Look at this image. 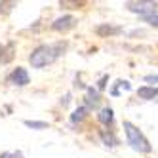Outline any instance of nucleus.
Here are the masks:
<instances>
[{
	"label": "nucleus",
	"mask_w": 158,
	"mask_h": 158,
	"mask_svg": "<svg viewBox=\"0 0 158 158\" xmlns=\"http://www.w3.org/2000/svg\"><path fill=\"white\" fill-rule=\"evenodd\" d=\"M2 53H4V48H2V44H0V59H2Z\"/></svg>",
	"instance_id": "nucleus-18"
},
{
	"label": "nucleus",
	"mask_w": 158,
	"mask_h": 158,
	"mask_svg": "<svg viewBox=\"0 0 158 158\" xmlns=\"http://www.w3.org/2000/svg\"><path fill=\"white\" fill-rule=\"evenodd\" d=\"M145 23H149L151 27H156L158 29V14H151V15H141Z\"/></svg>",
	"instance_id": "nucleus-13"
},
{
	"label": "nucleus",
	"mask_w": 158,
	"mask_h": 158,
	"mask_svg": "<svg viewBox=\"0 0 158 158\" xmlns=\"http://www.w3.org/2000/svg\"><path fill=\"white\" fill-rule=\"evenodd\" d=\"M25 126L32 130H44L48 128V122H38V120H25Z\"/></svg>",
	"instance_id": "nucleus-12"
},
{
	"label": "nucleus",
	"mask_w": 158,
	"mask_h": 158,
	"mask_svg": "<svg viewBox=\"0 0 158 158\" xmlns=\"http://www.w3.org/2000/svg\"><path fill=\"white\" fill-rule=\"evenodd\" d=\"M74 25H76V19L73 15H63V17H57L53 21L52 29L57 31V32H67V31H71Z\"/></svg>",
	"instance_id": "nucleus-4"
},
{
	"label": "nucleus",
	"mask_w": 158,
	"mask_h": 158,
	"mask_svg": "<svg viewBox=\"0 0 158 158\" xmlns=\"http://www.w3.org/2000/svg\"><path fill=\"white\" fill-rule=\"evenodd\" d=\"M101 141H103L107 147H116V145H118L116 135H114V133H110V131H107V130L101 131Z\"/></svg>",
	"instance_id": "nucleus-10"
},
{
	"label": "nucleus",
	"mask_w": 158,
	"mask_h": 158,
	"mask_svg": "<svg viewBox=\"0 0 158 158\" xmlns=\"http://www.w3.org/2000/svg\"><path fill=\"white\" fill-rule=\"evenodd\" d=\"M105 82H107V76H103V78L99 80V89H103V88H105Z\"/></svg>",
	"instance_id": "nucleus-17"
},
{
	"label": "nucleus",
	"mask_w": 158,
	"mask_h": 158,
	"mask_svg": "<svg viewBox=\"0 0 158 158\" xmlns=\"http://www.w3.org/2000/svg\"><path fill=\"white\" fill-rule=\"evenodd\" d=\"M145 82H158V74H149V76H145Z\"/></svg>",
	"instance_id": "nucleus-15"
},
{
	"label": "nucleus",
	"mask_w": 158,
	"mask_h": 158,
	"mask_svg": "<svg viewBox=\"0 0 158 158\" xmlns=\"http://www.w3.org/2000/svg\"><path fill=\"white\" fill-rule=\"evenodd\" d=\"M124 130H126V137H128V143L131 145L133 151L137 152H151V143L147 141V137L139 131V128H135L131 122H124Z\"/></svg>",
	"instance_id": "nucleus-2"
},
{
	"label": "nucleus",
	"mask_w": 158,
	"mask_h": 158,
	"mask_svg": "<svg viewBox=\"0 0 158 158\" xmlns=\"http://www.w3.org/2000/svg\"><path fill=\"white\" fill-rule=\"evenodd\" d=\"M97 118H99L101 124L109 126V124H112V120H114V112H112L110 107H105V109H101V112L97 114Z\"/></svg>",
	"instance_id": "nucleus-9"
},
{
	"label": "nucleus",
	"mask_w": 158,
	"mask_h": 158,
	"mask_svg": "<svg viewBox=\"0 0 158 158\" xmlns=\"http://www.w3.org/2000/svg\"><path fill=\"white\" fill-rule=\"evenodd\" d=\"M95 32H97L99 36H114V35H120V32H122V27L105 23V25H99V27L95 29Z\"/></svg>",
	"instance_id": "nucleus-6"
},
{
	"label": "nucleus",
	"mask_w": 158,
	"mask_h": 158,
	"mask_svg": "<svg viewBox=\"0 0 158 158\" xmlns=\"http://www.w3.org/2000/svg\"><path fill=\"white\" fill-rule=\"evenodd\" d=\"M86 112H88V109H86V107H78V109L73 112L71 120H73V122H82V120L86 118Z\"/></svg>",
	"instance_id": "nucleus-11"
},
{
	"label": "nucleus",
	"mask_w": 158,
	"mask_h": 158,
	"mask_svg": "<svg viewBox=\"0 0 158 158\" xmlns=\"http://www.w3.org/2000/svg\"><path fill=\"white\" fill-rule=\"evenodd\" d=\"M99 99H101V95H99L97 89L88 88V92H86V103H88V107H89V109L97 107V105H99Z\"/></svg>",
	"instance_id": "nucleus-7"
},
{
	"label": "nucleus",
	"mask_w": 158,
	"mask_h": 158,
	"mask_svg": "<svg viewBox=\"0 0 158 158\" xmlns=\"http://www.w3.org/2000/svg\"><path fill=\"white\" fill-rule=\"evenodd\" d=\"M10 82L15 84V86H27L31 82L29 73L23 69V67H17V69H14V73L10 74Z\"/></svg>",
	"instance_id": "nucleus-5"
},
{
	"label": "nucleus",
	"mask_w": 158,
	"mask_h": 158,
	"mask_svg": "<svg viewBox=\"0 0 158 158\" xmlns=\"http://www.w3.org/2000/svg\"><path fill=\"white\" fill-rule=\"evenodd\" d=\"M116 84H118V86H122L124 89H130V88H131V86H130V82H126V80H118ZM110 94H112V95H118V89L114 88V89H112V92H110Z\"/></svg>",
	"instance_id": "nucleus-14"
},
{
	"label": "nucleus",
	"mask_w": 158,
	"mask_h": 158,
	"mask_svg": "<svg viewBox=\"0 0 158 158\" xmlns=\"http://www.w3.org/2000/svg\"><path fill=\"white\" fill-rule=\"evenodd\" d=\"M126 8L130 12H135V14H141V15H151V14H156V8H158V2H152V0H147V2H126Z\"/></svg>",
	"instance_id": "nucleus-3"
},
{
	"label": "nucleus",
	"mask_w": 158,
	"mask_h": 158,
	"mask_svg": "<svg viewBox=\"0 0 158 158\" xmlns=\"http://www.w3.org/2000/svg\"><path fill=\"white\" fill-rule=\"evenodd\" d=\"M137 95L141 97V99H154L156 95H158V88H151V86H141L139 89H137Z\"/></svg>",
	"instance_id": "nucleus-8"
},
{
	"label": "nucleus",
	"mask_w": 158,
	"mask_h": 158,
	"mask_svg": "<svg viewBox=\"0 0 158 158\" xmlns=\"http://www.w3.org/2000/svg\"><path fill=\"white\" fill-rule=\"evenodd\" d=\"M59 52H61V44L59 46H50V44H42L38 46L35 52L29 55V63L35 67V69H42L50 63H53L55 59L59 57Z\"/></svg>",
	"instance_id": "nucleus-1"
},
{
	"label": "nucleus",
	"mask_w": 158,
	"mask_h": 158,
	"mask_svg": "<svg viewBox=\"0 0 158 158\" xmlns=\"http://www.w3.org/2000/svg\"><path fill=\"white\" fill-rule=\"evenodd\" d=\"M0 158H21V154L19 152H14V154H10V152H4Z\"/></svg>",
	"instance_id": "nucleus-16"
}]
</instances>
